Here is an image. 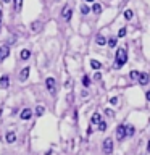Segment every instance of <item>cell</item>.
<instances>
[{"instance_id": "cell-1", "label": "cell", "mask_w": 150, "mask_h": 155, "mask_svg": "<svg viewBox=\"0 0 150 155\" xmlns=\"http://www.w3.org/2000/svg\"><path fill=\"white\" fill-rule=\"evenodd\" d=\"M126 61H128V50L124 47H121L116 50V55H115V68L124 66Z\"/></svg>"}, {"instance_id": "cell-2", "label": "cell", "mask_w": 150, "mask_h": 155, "mask_svg": "<svg viewBox=\"0 0 150 155\" xmlns=\"http://www.w3.org/2000/svg\"><path fill=\"white\" fill-rule=\"evenodd\" d=\"M126 136H128V129H126L124 124H119L118 128H116V139L119 140V142H123L126 139Z\"/></svg>"}, {"instance_id": "cell-3", "label": "cell", "mask_w": 150, "mask_h": 155, "mask_svg": "<svg viewBox=\"0 0 150 155\" xmlns=\"http://www.w3.org/2000/svg\"><path fill=\"white\" fill-rule=\"evenodd\" d=\"M102 149H103V153L110 155L111 152H113V140H111L110 137L103 140V145H102Z\"/></svg>"}, {"instance_id": "cell-4", "label": "cell", "mask_w": 150, "mask_h": 155, "mask_svg": "<svg viewBox=\"0 0 150 155\" xmlns=\"http://www.w3.org/2000/svg\"><path fill=\"white\" fill-rule=\"evenodd\" d=\"M45 86H47V91L50 92V94H55V91H57V82H55V78H47Z\"/></svg>"}, {"instance_id": "cell-5", "label": "cell", "mask_w": 150, "mask_h": 155, "mask_svg": "<svg viewBox=\"0 0 150 155\" xmlns=\"http://www.w3.org/2000/svg\"><path fill=\"white\" fill-rule=\"evenodd\" d=\"M148 81H150L148 73H140V76H139V79H137L139 84H140V86H147V84H148Z\"/></svg>"}, {"instance_id": "cell-6", "label": "cell", "mask_w": 150, "mask_h": 155, "mask_svg": "<svg viewBox=\"0 0 150 155\" xmlns=\"http://www.w3.org/2000/svg\"><path fill=\"white\" fill-rule=\"evenodd\" d=\"M8 55H10V47L7 45V44H5V45L0 47V61H3Z\"/></svg>"}, {"instance_id": "cell-7", "label": "cell", "mask_w": 150, "mask_h": 155, "mask_svg": "<svg viewBox=\"0 0 150 155\" xmlns=\"http://www.w3.org/2000/svg\"><path fill=\"white\" fill-rule=\"evenodd\" d=\"M19 118L24 120V121L31 120V118H32V110H31V108H24V110H21V115H19Z\"/></svg>"}, {"instance_id": "cell-8", "label": "cell", "mask_w": 150, "mask_h": 155, "mask_svg": "<svg viewBox=\"0 0 150 155\" xmlns=\"http://www.w3.org/2000/svg\"><path fill=\"white\" fill-rule=\"evenodd\" d=\"M71 13H73V10L70 7H65V8H63V12H61V16L65 18L66 21H70V19H71Z\"/></svg>"}, {"instance_id": "cell-9", "label": "cell", "mask_w": 150, "mask_h": 155, "mask_svg": "<svg viewBox=\"0 0 150 155\" xmlns=\"http://www.w3.org/2000/svg\"><path fill=\"white\" fill-rule=\"evenodd\" d=\"M28 76H29V66H26V68H23V70H21V73H19V81L24 82L28 79Z\"/></svg>"}, {"instance_id": "cell-10", "label": "cell", "mask_w": 150, "mask_h": 155, "mask_svg": "<svg viewBox=\"0 0 150 155\" xmlns=\"http://www.w3.org/2000/svg\"><path fill=\"white\" fill-rule=\"evenodd\" d=\"M8 84H10V78H8L7 74L0 78V87H2V89H7Z\"/></svg>"}, {"instance_id": "cell-11", "label": "cell", "mask_w": 150, "mask_h": 155, "mask_svg": "<svg viewBox=\"0 0 150 155\" xmlns=\"http://www.w3.org/2000/svg\"><path fill=\"white\" fill-rule=\"evenodd\" d=\"M7 142H8V144L16 142V134H15L13 131H8V133H7Z\"/></svg>"}, {"instance_id": "cell-12", "label": "cell", "mask_w": 150, "mask_h": 155, "mask_svg": "<svg viewBox=\"0 0 150 155\" xmlns=\"http://www.w3.org/2000/svg\"><path fill=\"white\" fill-rule=\"evenodd\" d=\"M19 57H21V60H29V58H31V50H28V48H23L21 53H19Z\"/></svg>"}, {"instance_id": "cell-13", "label": "cell", "mask_w": 150, "mask_h": 155, "mask_svg": "<svg viewBox=\"0 0 150 155\" xmlns=\"http://www.w3.org/2000/svg\"><path fill=\"white\" fill-rule=\"evenodd\" d=\"M41 29H42V23L41 21H34L31 24V31L32 32H37V31H41Z\"/></svg>"}, {"instance_id": "cell-14", "label": "cell", "mask_w": 150, "mask_h": 155, "mask_svg": "<svg viewBox=\"0 0 150 155\" xmlns=\"http://www.w3.org/2000/svg\"><path fill=\"white\" fill-rule=\"evenodd\" d=\"M100 121H102L100 113H94V115H92V118H90V124H99Z\"/></svg>"}, {"instance_id": "cell-15", "label": "cell", "mask_w": 150, "mask_h": 155, "mask_svg": "<svg viewBox=\"0 0 150 155\" xmlns=\"http://www.w3.org/2000/svg\"><path fill=\"white\" fill-rule=\"evenodd\" d=\"M13 3H15V12H21V7H23V0H13Z\"/></svg>"}, {"instance_id": "cell-16", "label": "cell", "mask_w": 150, "mask_h": 155, "mask_svg": "<svg viewBox=\"0 0 150 155\" xmlns=\"http://www.w3.org/2000/svg\"><path fill=\"white\" fill-rule=\"evenodd\" d=\"M92 12H94L95 15L102 13V5L100 3H94V5H92Z\"/></svg>"}, {"instance_id": "cell-17", "label": "cell", "mask_w": 150, "mask_h": 155, "mask_svg": "<svg viewBox=\"0 0 150 155\" xmlns=\"http://www.w3.org/2000/svg\"><path fill=\"white\" fill-rule=\"evenodd\" d=\"M90 66L94 68V70H100V68H102V63L97 61V60H90Z\"/></svg>"}, {"instance_id": "cell-18", "label": "cell", "mask_w": 150, "mask_h": 155, "mask_svg": "<svg viewBox=\"0 0 150 155\" xmlns=\"http://www.w3.org/2000/svg\"><path fill=\"white\" fill-rule=\"evenodd\" d=\"M129 76H131V79L137 81V79H139V76H140V73H139V71H134V70H132V71L129 73Z\"/></svg>"}, {"instance_id": "cell-19", "label": "cell", "mask_w": 150, "mask_h": 155, "mask_svg": "<svg viewBox=\"0 0 150 155\" xmlns=\"http://www.w3.org/2000/svg\"><path fill=\"white\" fill-rule=\"evenodd\" d=\"M116 42H118V39H116V37H110L108 41H106V44H108L110 47H116Z\"/></svg>"}, {"instance_id": "cell-20", "label": "cell", "mask_w": 150, "mask_h": 155, "mask_svg": "<svg viewBox=\"0 0 150 155\" xmlns=\"http://www.w3.org/2000/svg\"><path fill=\"white\" fill-rule=\"evenodd\" d=\"M97 44H99V45H105V44H106V39H105L103 36H97Z\"/></svg>"}, {"instance_id": "cell-21", "label": "cell", "mask_w": 150, "mask_h": 155, "mask_svg": "<svg viewBox=\"0 0 150 155\" xmlns=\"http://www.w3.org/2000/svg\"><path fill=\"white\" fill-rule=\"evenodd\" d=\"M132 16H134L132 10H126V12H124V18L126 19H132Z\"/></svg>"}, {"instance_id": "cell-22", "label": "cell", "mask_w": 150, "mask_h": 155, "mask_svg": "<svg viewBox=\"0 0 150 155\" xmlns=\"http://www.w3.org/2000/svg\"><path fill=\"white\" fill-rule=\"evenodd\" d=\"M89 84H90L89 76H84V78H82V86H84V87H89Z\"/></svg>"}, {"instance_id": "cell-23", "label": "cell", "mask_w": 150, "mask_h": 155, "mask_svg": "<svg viewBox=\"0 0 150 155\" xmlns=\"http://www.w3.org/2000/svg\"><path fill=\"white\" fill-rule=\"evenodd\" d=\"M99 131H102V133L106 131V123H105V121H100V123H99Z\"/></svg>"}, {"instance_id": "cell-24", "label": "cell", "mask_w": 150, "mask_h": 155, "mask_svg": "<svg viewBox=\"0 0 150 155\" xmlns=\"http://www.w3.org/2000/svg\"><path fill=\"white\" fill-rule=\"evenodd\" d=\"M126 32H128V29H126V28H121L119 31H118V37H124Z\"/></svg>"}, {"instance_id": "cell-25", "label": "cell", "mask_w": 150, "mask_h": 155, "mask_svg": "<svg viewBox=\"0 0 150 155\" xmlns=\"http://www.w3.org/2000/svg\"><path fill=\"white\" fill-rule=\"evenodd\" d=\"M126 129H128V136H134V133H135L134 126H126Z\"/></svg>"}, {"instance_id": "cell-26", "label": "cell", "mask_w": 150, "mask_h": 155, "mask_svg": "<svg viewBox=\"0 0 150 155\" xmlns=\"http://www.w3.org/2000/svg\"><path fill=\"white\" fill-rule=\"evenodd\" d=\"M89 12H90V10H89V7H87V5H82V7H81V13H82V15H87Z\"/></svg>"}, {"instance_id": "cell-27", "label": "cell", "mask_w": 150, "mask_h": 155, "mask_svg": "<svg viewBox=\"0 0 150 155\" xmlns=\"http://www.w3.org/2000/svg\"><path fill=\"white\" fill-rule=\"evenodd\" d=\"M42 113H44V107H37V108H36V115L41 116Z\"/></svg>"}, {"instance_id": "cell-28", "label": "cell", "mask_w": 150, "mask_h": 155, "mask_svg": "<svg viewBox=\"0 0 150 155\" xmlns=\"http://www.w3.org/2000/svg\"><path fill=\"white\" fill-rule=\"evenodd\" d=\"M110 104H111V105H116V104H118V97H111V99H110Z\"/></svg>"}, {"instance_id": "cell-29", "label": "cell", "mask_w": 150, "mask_h": 155, "mask_svg": "<svg viewBox=\"0 0 150 155\" xmlns=\"http://www.w3.org/2000/svg\"><path fill=\"white\" fill-rule=\"evenodd\" d=\"M105 115H106V116H113L115 113H113V111H111L110 108H106V110H105Z\"/></svg>"}, {"instance_id": "cell-30", "label": "cell", "mask_w": 150, "mask_h": 155, "mask_svg": "<svg viewBox=\"0 0 150 155\" xmlns=\"http://www.w3.org/2000/svg\"><path fill=\"white\" fill-rule=\"evenodd\" d=\"M94 79H95V81L102 79V74H100V73H95V74H94Z\"/></svg>"}, {"instance_id": "cell-31", "label": "cell", "mask_w": 150, "mask_h": 155, "mask_svg": "<svg viewBox=\"0 0 150 155\" xmlns=\"http://www.w3.org/2000/svg\"><path fill=\"white\" fill-rule=\"evenodd\" d=\"M2 16L3 15H2V10H0V28H2Z\"/></svg>"}, {"instance_id": "cell-32", "label": "cell", "mask_w": 150, "mask_h": 155, "mask_svg": "<svg viewBox=\"0 0 150 155\" xmlns=\"http://www.w3.org/2000/svg\"><path fill=\"white\" fill-rule=\"evenodd\" d=\"M145 97H147V100H148V102H150V91H148V92H147V94H145Z\"/></svg>"}, {"instance_id": "cell-33", "label": "cell", "mask_w": 150, "mask_h": 155, "mask_svg": "<svg viewBox=\"0 0 150 155\" xmlns=\"http://www.w3.org/2000/svg\"><path fill=\"white\" fill-rule=\"evenodd\" d=\"M147 150H148V153H150V140H148V144H147Z\"/></svg>"}, {"instance_id": "cell-34", "label": "cell", "mask_w": 150, "mask_h": 155, "mask_svg": "<svg viewBox=\"0 0 150 155\" xmlns=\"http://www.w3.org/2000/svg\"><path fill=\"white\" fill-rule=\"evenodd\" d=\"M84 2H89L90 3V2H94V0H84Z\"/></svg>"}, {"instance_id": "cell-35", "label": "cell", "mask_w": 150, "mask_h": 155, "mask_svg": "<svg viewBox=\"0 0 150 155\" xmlns=\"http://www.w3.org/2000/svg\"><path fill=\"white\" fill-rule=\"evenodd\" d=\"M3 2H5V3H8V2H10V0H3Z\"/></svg>"}, {"instance_id": "cell-36", "label": "cell", "mask_w": 150, "mask_h": 155, "mask_svg": "<svg viewBox=\"0 0 150 155\" xmlns=\"http://www.w3.org/2000/svg\"><path fill=\"white\" fill-rule=\"evenodd\" d=\"M0 115H2V108H0Z\"/></svg>"}]
</instances>
